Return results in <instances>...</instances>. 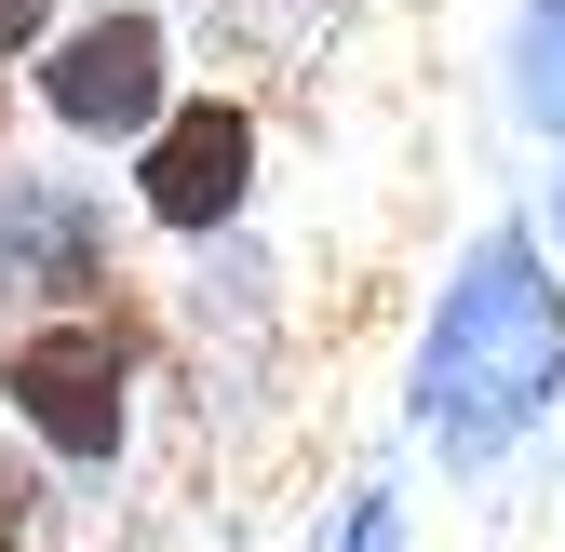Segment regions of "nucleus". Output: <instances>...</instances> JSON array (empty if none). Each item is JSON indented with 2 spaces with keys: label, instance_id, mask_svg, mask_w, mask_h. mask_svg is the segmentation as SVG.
Wrapping results in <instances>:
<instances>
[{
  "label": "nucleus",
  "instance_id": "obj_7",
  "mask_svg": "<svg viewBox=\"0 0 565 552\" xmlns=\"http://www.w3.org/2000/svg\"><path fill=\"white\" fill-rule=\"evenodd\" d=\"M337 552H417V539H404V499H391V486H350V512H337Z\"/></svg>",
  "mask_w": 565,
  "mask_h": 552
},
{
  "label": "nucleus",
  "instance_id": "obj_8",
  "mask_svg": "<svg viewBox=\"0 0 565 552\" xmlns=\"http://www.w3.org/2000/svg\"><path fill=\"white\" fill-rule=\"evenodd\" d=\"M28 28H41V0H0V41H28Z\"/></svg>",
  "mask_w": 565,
  "mask_h": 552
},
{
  "label": "nucleus",
  "instance_id": "obj_9",
  "mask_svg": "<svg viewBox=\"0 0 565 552\" xmlns=\"http://www.w3.org/2000/svg\"><path fill=\"white\" fill-rule=\"evenodd\" d=\"M552 243H565V189H552ZM552 284H565V269H552Z\"/></svg>",
  "mask_w": 565,
  "mask_h": 552
},
{
  "label": "nucleus",
  "instance_id": "obj_4",
  "mask_svg": "<svg viewBox=\"0 0 565 552\" xmlns=\"http://www.w3.org/2000/svg\"><path fill=\"white\" fill-rule=\"evenodd\" d=\"M243 189H256V108H230V95L162 108L149 162H135V202H149L162 230H230V216H243Z\"/></svg>",
  "mask_w": 565,
  "mask_h": 552
},
{
  "label": "nucleus",
  "instance_id": "obj_2",
  "mask_svg": "<svg viewBox=\"0 0 565 552\" xmlns=\"http://www.w3.org/2000/svg\"><path fill=\"white\" fill-rule=\"evenodd\" d=\"M0 404H14V432L67 471H108L135 445V337L108 310H67V323H28L14 351H0Z\"/></svg>",
  "mask_w": 565,
  "mask_h": 552
},
{
  "label": "nucleus",
  "instance_id": "obj_3",
  "mask_svg": "<svg viewBox=\"0 0 565 552\" xmlns=\"http://www.w3.org/2000/svg\"><path fill=\"white\" fill-rule=\"evenodd\" d=\"M0 284L14 297H54L67 310H108L121 256H108V202L82 176H0Z\"/></svg>",
  "mask_w": 565,
  "mask_h": 552
},
{
  "label": "nucleus",
  "instance_id": "obj_6",
  "mask_svg": "<svg viewBox=\"0 0 565 552\" xmlns=\"http://www.w3.org/2000/svg\"><path fill=\"white\" fill-rule=\"evenodd\" d=\"M512 82H525V121H552V135H565V0H525Z\"/></svg>",
  "mask_w": 565,
  "mask_h": 552
},
{
  "label": "nucleus",
  "instance_id": "obj_5",
  "mask_svg": "<svg viewBox=\"0 0 565 552\" xmlns=\"http://www.w3.org/2000/svg\"><path fill=\"white\" fill-rule=\"evenodd\" d=\"M41 95L67 135H162V28L149 14H82L54 41Z\"/></svg>",
  "mask_w": 565,
  "mask_h": 552
},
{
  "label": "nucleus",
  "instance_id": "obj_10",
  "mask_svg": "<svg viewBox=\"0 0 565 552\" xmlns=\"http://www.w3.org/2000/svg\"><path fill=\"white\" fill-rule=\"evenodd\" d=\"M0 552H28V539H0Z\"/></svg>",
  "mask_w": 565,
  "mask_h": 552
},
{
  "label": "nucleus",
  "instance_id": "obj_1",
  "mask_svg": "<svg viewBox=\"0 0 565 552\" xmlns=\"http://www.w3.org/2000/svg\"><path fill=\"white\" fill-rule=\"evenodd\" d=\"M565 404V284L539 230H484L458 256V284L417 337V432L445 445V471H499L539 418Z\"/></svg>",
  "mask_w": 565,
  "mask_h": 552
}]
</instances>
